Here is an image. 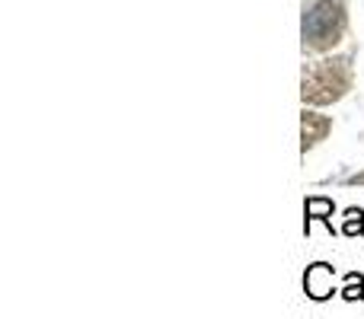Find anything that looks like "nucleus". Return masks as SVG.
I'll use <instances>...</instances> for the list:
<instances>
[{"label": "nucleus", "mask_w": 364, "mask_h": 319, "mask_svg": "<svg viewBox=\"0 0 364 319\" xmlns=\"http://www.w3.org/2000/svg\"><path fill=\"white\" fill-rule=\"evenodd\" d=\"M342 26H346V13H342L339 0H314L310 10L304 13V45L326 48L339 38Z\"/></svg>", "instance_id": "obj_1"}, {"label": "nucleus", "mask_w": 364, "mask_h": 319, "mask_svg": "<svg viewBox=\"0 0 364 319\" xmlns=\"http://www.w3.org/2000/svg\"><path fill=\"white\" fill-rule=\"evenodd\" d=\"M304 294L310 297V301L323 303L329 301L333 294H339L336 291V269L329 262H314L307 269V275H304Z\"/></svg>", "instance_id": "obj_2"}, {"label": "nucleus", "mask_w": 364, "mask_h": 319, "mask_svg": "<svg viewBox=\"0 0 364 319\" xmlns=\"http://www.w3.org/2000/svg\"><path fill=\"white\" fill-rule=\"evenodd\" d=\"M333 198H323V195H314V198L304 201V233L310 237V224L314 220H323V224L329 227V233H333Z\"/></svg>", "instance_id": "obj_3"}, {"label": "nucleus", "mask_w": 364, "mask_h": 319, "mask_svg": "<svg viewBox=\"0 0 364 319\" xmlns=\"http://www.w3.org/2000/svg\"><path fill=\"white\" fill-rule=\"evenodd\" d=\"M301 128H304V151H310L314 144H320L329 131V119L316 112H304L301 115Z\"/></svg>", "instance_id": "obj_4"}, {"label": "nucleus", "mask_w": 364, "mask_h": 319, "mask_svg": "<svg viewBox=\"0 0 364 319\" xmlns=\"http://www.w3.org/2000/svg\"><path fill=\"white\" fill-rule=\"evenodd\" d=\"M339 297H342V301H348V303L364 301V275H361V271H348L346 284H342V291H339Z\"/></svg>", "instance_id": "obj_5"}, {"label": "nucleus", "mask_w": 364, "mask_h": 319, "mask_svg": "<svg viewBox=\"0 0 364 319\" xmlns=\"http://www.w3.org/2000/svg\"><path fill=\"white\" fill-rule=\"evenodd\" d=\"M342 233H346V237H361L364 233V211L361 207H346V214H342Z\"/></svg>", "instance_id": "obj_6"}, {"label": "nucleus", "mask_w": 364, "mask_h": 319, "mask_svg": "<svg viewBox=\"0 0 364 319\" xmlns=\"http://www.w3.org/2000/svg\"><path fill=\"white\" fill-rule=\"evenodd\" d=\"M346 185H364V173H358V175H348Z\"/></svg>", "instance_id": "obj_7"}]
</instances>
